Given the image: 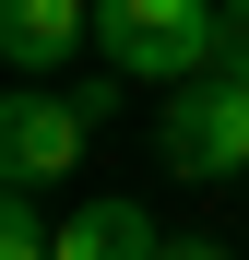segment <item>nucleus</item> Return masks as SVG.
<instances>
[{
	"mask_svg": "<svg viewBox=\"0 0 249 260\" xmlns=\"http://www.w3.org/2000/svg\"><path fill=\"white\" fill-rule=\"evenodd\" d=\"M143 260H237V248H214V237H154Z\"/></svg>",
	"mask_w": 249,
	"mask_h": 260,
	"instance_id": "7",
	"label": "nucleus"
},
{
	"mask_svg": "<svg viewBox=\"0 0 249 260\" xmlns=\"http://www.w3.org/2000/svg\"><path fill=\"white\" fill-rule=\"evenodd\" d=\"M154 154H166V178H190V189L249 178V83H237V71H190V83H166Z\"/></svg>",
	"mask_w": 249,
	"mask_h": 260,
	"instance_id": "3",
	"label": "nucleus"
},
{
	"mask_svg": "<svg viewBox=\"0 0 249 260\" xmlns=\"http://www.w3.org/2000/svg\"><path fill=\"white\" fill-rule=\"evenodd\" d=\"M107 118H119V71H107V83H71V95L12 83V107H0V178H12V189H60L71 166L95 154Z\"/></svg>",
	"mask_w": 249,
	"mask_h": 260,
	"instance_id": "1",
	"label": "nucleus"
},
{
	"mask_svg": "<svg viewBox=\"0 0 249 260\" xmlns=\"http://www.w3.org/2000/svg\"><path fill=\"white\" fill-rule=\"evenodd\" d=\"M143 248H154L143 201H71L60 213V260H143Z\"/></svg>",
	"mask_w": 249,
	"mask_h": 260,
	"instance_id": "5",
	"label": "nucleus"
},
{
	"mask_svg": "<svg viewBox=\"0 0 249 260\" xmlns=\"http://www.w3.org/2000/svg\"><path fill=\"white\" fill-rule=\"evenodd\" d=\"M71 48H95V0H0V59L24 83H48Z\"/></svg>",
	"mask_w": 249,
	"mask_h": 260,
	"instance_id": "4",
	"label": "nucleus"
},
{
	"mask_svg": "<svg viewBox=\"0 0 249 260\" xmlns=\"http://www.w3.org/2000/svg\"><path fill=\"white\" fill-rule=\"evenodd\" d=\"M214 12L226 0H95V59L119 83H190L214 71Z\"/></svg>",
	"mask_w": 249,
	"mask_h": 260,
	"instance_id": "2",
	"label": "nucleus"
},
{
	"mask_svg": "<svg viewBox=\"0 0 249 260\" xmlns=\"http://www.w3.org/2000/svg\"><path fill=\"white\" fill-rule=\"evenodd\" d=\"M214 71L249 83V0H226V12H214Z\"/></svg>",
	"mask_w": 249,
	"mask_h": 260,
	"instance_id": "6",
	"label": "nucleus"
}]
</instances>
